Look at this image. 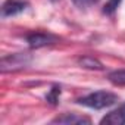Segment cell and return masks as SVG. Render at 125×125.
Here are the masks:
<instances>
[{"label":"cell","mask_w":125,"mask_h":125,"mask_svg":"<svg viewBox=\"0 0 125 125\" xmlns=\"http://www.w3.org/2000/svg\"><path fill=\"white\" fill-rule=\"evenodd\" d=\"M118 102V96L110 93V91H94V93H90L81 99H78V103L83 104V106H87V107H91V109H104V107H109L112 104H115Z\"/></svg>","instance_id":"obj_1"},{"label":"cell","mask_w":125,"mask_h":125,"mask_svg":"<svg viewBox=\"0 0 125 125\" xmlns=\"http://www.w3.org/2000/svg\"><path fill=\"white\" fill-rule=\"evenodd\" d=\"M30 53H12L8 56H3L0 60V71L2 72H15L19 69H24L30 65L31 62Z\"/></svg>","instance_id":"obj_2"},{"label":"cell","mask_w":125,"mask_h":125,"mask_svg":"<svg viewBox=\"0 0 125 125\" xmlns=\"http://www.w3.org/2000/svg\"><path fill=\"white\" fill-rule=\"evenodd\" d=\"M57 38L52 34H46V32H32L27 35V43L30 44L31 49H41L46 46H50L53 43H56Z\"/></svg>","instance_id":"obj_3"},{"label":"cell","mask_w":125,"mask_h":125,"mask_svg":"<svg viewBox=\"0 0 125 125\" xmlns=\"http://www.w3.org/2000/svg\"><path fill=\"white\" fill-rule=\"evenodd\" d=\"M54 124H65V125H90L91 121L87 116L77 115V113H63L53 119Z\"/></svg>","instance_id":"obj_4"},{"label":"cell","mask_w":125,"mask_h":125,"mask_svg":"<svg viewBox=\"0 0 125 125\" xmlns=\"http://www.w3.org/2000/svg\"><path fill=\"white\" fill-rule=\"evenodd\" d=\"M102 125H124L125 124V103H122L118 109L107 113L102 121Z\"/></svg>","instance_id":"obj_5"},{"label":"cell","mask_w":125,"mask_h":125,"mask_svg":"<svg viewBox=\"0 0 125 125\" xmlns=\"http://www.w3.org/2000/svg\"><path fill=\"white\" fill-rule=\"evenodd\" d=\"M27 8V3L22 2V0H6L2 6V16H13L18 15L21 12H24Z\"/></svg>","instance_id":"obj_6"},{"label":"cell","mask_w":125,"mask_h":125,"mask_svg":"<svg viewBox=\"0 0 125 125\" xmlns=\"http://www.w3.org/2000/svg\"><path fill=\"white\" fill-rule=\"evenodd\" d=\"M78 63L85 68V69H91V71H102L103 69V63L96 59L94 56H81L78 59Z\"/></svg>","instance_id":"obj_7"},{"label":"cell","mask_w":125,"mask_h":125,"mask_svg":"<svg viewBox=\"0 0 125 125\" xmlns=\"http://www.w3.org/2000/svg\"><path fill=\"white\" fill-rule=\"evenodd\" d=\"M107 80L115 85H125V69H118V71L109 72Z\"/></svg>","instance_id":"obj_8"},{"label":"cell","mask_w":125,"mask_h":125,"mask_svg":"<svg viewBox=\"0 0 125 125\" xmlns=\"http://www.w3.org/2000/svg\"><path fill=\"white\" fill-rule=\"evenodd\" d=\"M59 96H60V87L53 85V87H52V90L47 93L46 100H47V103H50L52 106H56V104H57V102H59Z\"/></svg>","instance_id":"obj_9"},{"label":"cell","mask_w":125,"mask_h":125,"mask_svg":"<svg viewBox=\"0 0 125 125\" xmlns=\"http://www.w3.org/2000/svg\"><path fill=\"white\" fill-rule=\"evenodd\" d=\"M121 2H122V0H107L106 5H104V8H103V13H106V15H112V13L116 10V8L119 6Z\"/></svg>","instance_id":"obj_10"},{"label":"cell","mask_w":125,"mask_h":125,"mask_svg":"<svg viewBox=\"0 0 125 125\" xmlns=\"http://www.w3.org/2000/svg\"><path fill=\"white\" fill-rule=\"evenodd\" d=\"M74 2V5L77 6V8H80V9H87V8H90L91 5H94L97 0H72Z\"/></svg>","instance_id":"obj_11"}]
</instances>
